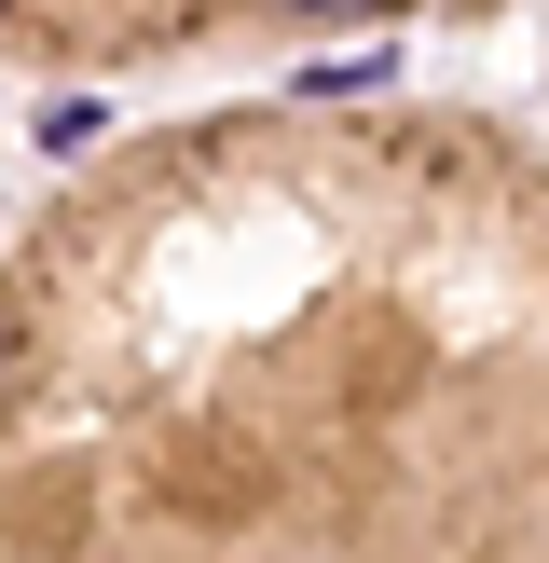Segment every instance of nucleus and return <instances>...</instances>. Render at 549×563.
I'll return each instance as SVG.
<instances>
[{
  "mask_svg": "<svg viewBox=\"0 0 549 563\" xmlns=\"http://www.w3.org/2000/svg\"><path fill=\"white\" fill-rule=\"evenodd\" d=\"M371 82H399V42H344L302 69V97H371Z\"/></svg>",
  "mask_w": 549,
  "mask_h": 563,
  "instance_id": "1",
  "label": "nucleus"
},
{
  "mask_svg": "<svg viewBox=\"0 0 549 563\" xmlns=\"http://www.w3.org/2000/svg\"><path fill=\"white\" fill-rule=\"evenodd\" d=\"M97 137V97H42V152H82Z\"/></svg>",
  "mask_w": 549,
  "mask_h": 563,
  "instance_id": "2",
  "label": "nucleus"
},
{
  "mask_svg": "<svg viewBox=\"0 0 549 563\" xmlns=\"http://www.w3.org/2000/svg\"><path fill=\"white\" fill-rule=\"evenodd\" d=\"M274 14H289V27H371L384 0H274Z\"/></svg>",
  "mask_w": 549,
  "mask_h": 563,
  "instance_id": "3",
  "label": "nucleus"
},
{
  "mask_svg": "<svg viewBox=\"0 0 549 563\" xmlns=\"http://www.w3.org/2000/svg\"><path fill=\"white\" fill-rule=\"evenodd\" d=\"M0 372H14V317H0Z\"/></svg>",
  "mask_w": 549,
  "mask_h": 563,
  "instance_id": "4",
  "label": "nucleus"
},
{
  "mask_svg": "<svg viewBox=\"0 0 549 563\" xmlns=\"http://www.w3.org/2000/svg\"><path fill=\"white\" fill-rule=\"evenodd\" d=\"M0 27H14V0H0Z\"/></svg>",
  "mask_w": 549,
  "mask_h": 563,
  "instance_id": "5",
  "label": "nucleus"
}]
</instances>
